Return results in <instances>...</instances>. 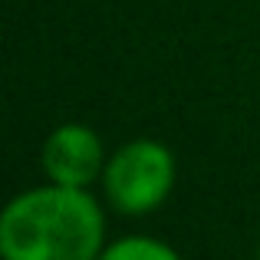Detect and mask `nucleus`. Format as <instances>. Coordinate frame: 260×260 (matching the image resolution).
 <instances>
[{
  "instance_id": "2",
  "label": "nucleus",
  "mask_w": 260,
  "mask_h": 260,
  "mask_svg": "<svg viewBox=\"0 0 260 260\" xmlns=\"http://www.w3.org/2000/svg\"><path fill=\"white\" fill-rule=\"evenodd\" d=\"M178 161L172 148L158 139H132L119 145L106 161L102 188L106 201L119 214L145 217L172 198Z\"/></svg>"
},
{
  "instance_id": "1",
  "label": "nucleus",
  "mask_w": 260,
  "mask_h": 260,
  "mask_svg": "<svg viewBox=\"0 0 260 260\" xmlns=\"http://www.w3.org/2000/svg\"><path fill=\"white\" fill-rule=\"evenodd\" d=\"M106 247V214L89 188L46 181L7 201L0 214L4 260H95Z\"/></svg>"
},
{
  "instance_id": "3",
  "label": "nucleus",
  "mask_w": 260,
  "mask_h": 260,
  "mask_svg": "<svg viewBox=\"0 0 260 260\" xmlns=\"http://www.w3.org/2000/svg\"><path fill=\"white\" fill-rule=\"evenodd\" d=\"M106 161L109 155L99 132L83 122L56 125L40 148V165H43L46 181L73 184V188H89V184L102 181Z\"/></svg>"
},
{
  "instance_id": "4",
  "label": "nucleus",
  "mask_w": 260,
  "mask_h": 260,
  "mask_svg": "<svg viewBox=\"0 0 260 260\" xmlns=\"http://www.w3.org/2000/svg\"><path fill=\"white\" fill-rule=\"evenodd\" d=\"M95 260H184V257L158 237L132 234V237H119V241L106 244Z\"/></svg>"
}]
</instances>
